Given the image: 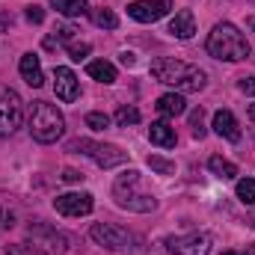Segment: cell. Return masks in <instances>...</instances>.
<instances>
[{
    "label": "cell",
    "mask_w": 255,
    "mask_h": 255,
    "mask_svg": "<svg viewBox=\"0 0 255 255\" xmlns=\"http://www.w3.org/2000/svg\"><path fill=\"white\" fill-rule=\"evenodd\" d=\"M151 77L157 83H166V86H175L178 92H202L205 83H208V74L199 68V65L181 63L175 57H160L151 63Z\"/></svg>",
    "instance_id": "obj_1"
},
{
    "label": "cell",
    "mask_w": 255,
    "mask_h": 255,
    "mask_svg": "<svg viewBox=\"0 0 255 255\" xmlns=\"http://www.w3.org/2000/svg\"><path fill=\"white\" fill-rule=\"evenodd\" d=\"M205 48H208V54H211L214 60H223V63H241V60L250 57V42H247V36H244L235 24H229V21H220V24L211 30Z\"/></svg>",
    "instance_id": "obj_2"
},
{
    "label": "cell",
    "mask_w": 255,
    "mask_h": 255,
    "mask_svg": "<svg viewBox=\"0 0 255 255\" xmlns=\"http://www.w3.org/2000/svg\"><path fill=\"white\" fill-rule=\"evenodd\" d=\"M113 199L122 211H133V214H151L157 208V199L139 187V172L136 169H128L113 181Z\"/></svg>",
    "instance_id": "obj_3"
},
{
    "label": "cell",
    "mask_w": 255,
    "mask_h": 255,
    "mask_svg": "<svg viewBox=\"0 0 255 255\" xmlns=\"http://www.w3.org/2000/svg\"><path fill=\"white\" fill-rule=\"evenodd\" d=\"M27 125H30V133H33V139H36V142L51 145V142H57V139L65 133V116L57 110V104L33 101Z\"/></svg>",
    "instance_id": "obj_4"
},
{
    "label": "cell",
    "mask_w": 255,
    "mask_h": 255,
    "mask_svg": "<svg viewBox=\"0 0 255 255\" xmlns=\"http://www.w3.org/2000/svg\"><path fill=\"white\" fill-rule=\"evenodd\" d=\"M89 235L98 247L113 250V253H136L139 250V238L122 226H116V223H95L89 229Z\"/></svg>",
    "instance_id": "obj_5"
},
{
    "label": "cell",
    "mask_w": 255,
    "mask_h": 255,
    "mask_svg": "<svg viewBox=\"0 0 255 255\" xmlns=\"http://www.w3.org/2000/svg\"><path fill=\"white\" fill-rule=\"evenodd\" d=\"M68 151L74 154H86L92 157L101 169H113V166H122L128 160V151H122L119 145L113 142H92V139H71L68 142Z\"/></svg>",
    "instance_id": "obj_6"
},
{
    "label": "cell",
    "mask_w": 255,
    "mask_h": 255,
    "mask_svg": "<svg viewBox=\"0 0 255 255\" xmlns=\"http://www.w3.org/2000/svg\"><path fill=\"white\" fill-rule=\"evenodd\" d=\"M24 122V101L15 89L0 86V136H12Z\"/></svg>",
    "instance_id": "obj_7"
},
{
    "label": "cell",
    "mask_w": 255,
    "mask_h": 255,
    "mask_svg": "<svg viewBox=\"0 0 255 255\" xmlns=\"http://www.w3.org/2000/svg\"><path fill=\"white\" fill-rule=\"evenodd\" d=\"M166 250L172 255H211V238L202 232L172 235V238H166Z\"/></svg>",
    "instance_id": "obj_8"
},
{
    "label": "cell",
    "mask_w": 255,
    "mask_h": 255,
    "mask_svg": "<svg viewBox=\"0 0 255 255\" xmlns=\"http://www.w3.org/2000/svg\"><path fill=\"white\" fill-rule=\"evenodd\" d=\"M172 9L169 0H136V3H128V15L139 24H154L160 18H166Z\"/></svg>",
    "instance_id": "obj_9"
},
{
    "label": "cell",
    "mask_w": 255,
    "mask_h": 255,
    "mask_svg": "<svg viewBox=\"0 0 255 255\" xmlns=\"http://www.w3.org/2000/svg\"><path fill=\"white\" fill-rule=\"evenodd\" d=\"M54 208L63 217H86L95 208V199H92V193H63L54 199Z\"/></svg>",
    "instance_id": "obj_10"
},
{
    "label": "cell",
    "mask_w": 255,
    "mask_h": 255,
    "mask_svg": "<svg viewBox=\"0 0 255 255\" xmlns=\"http://www.w3.org/2000/svg\"><path fill=\"white\" fill-rule=\"evenodd\" d=\"M30 238H33L39 247H45V253H51V255H60V253L68 250V238H65L63 232L45 226V223H33V226H30Z\"/></svg>",
    "instance_id": "obj_11"
},
{
    "label": "cell",
    "mask_w": 255,
    "mask_h": 255,
    "mask_svg": "<svg viewBox=\"0 0 255 255\" xmlns=\"http://www.w3.org/2000/svg\"><path fill=\"white\" fill-rule=\"evenodd\" d=\"M54 92H57V98L60 101H77V95H80V80H77V74L71 71V68H54Z\"/></svg>",
    "instance_id": "obj_12"
},
{
    "label": "cell",
    "mask_w": 255,
    "mask_h": 255,
    "mask_svg": "<svg viewBox=\"0 0 255 255\" xmlns=\"http://www.w3.org/2000/svg\"><path fill=\"white\" fill-rule=\"evenodd\" d=\"M214 133L223 136V139H229V142L241 139V125H238V119H235L232 110H217L214 113Z\"/></svg>",
    "instance_id": "obj_13"
},
{
    "label": "cell",
    "mask_w": 255,
    "mask_h": 255,
    "mask_svg": "<svg viewBox=\"0 0 255 255\" xmlns=\"http://www.w3.org/2000/svg\"><path fill=\"white\" fill-rule=\"evenodd\" d=\"M18 71H21L24 83H27V86H33V89H39V86L45 83L42 63H39V57H36V54H24V57H21V63H18Z\"/></svg>",
    "instance_id": "obj_14"
},
{
    "label": "cell",
    "mask_w": 255,
    "mask_h": 255,
    "mask_svg": "<svg viewBox=\"0 0 255 255\" xmlns=\"http://www.w3.org/2000/svg\"><path fill=\"white\" fill-rule=\"evenodd\" d=\"M148 139H151V145H160V148H175V142H178V136H175V128L169 125V122H151L148 128Z\"/></svg>",
    "instance_id": "obj_15"
},
{
    "label": "cell",
    "mask_w": 255,
    "mask_h": 255,
    "mask_svg": "<svg viewBox=\"0 0 255 255\" xmlns=\"http://www.w3.org/2000/svg\"><path fill=\"white\" fill-rule=\"evenodd\" d=\"M169 33H172L175 39H193V33H196V18H193L190 9L175 12V18L169 21Z\"/></svg>",
    "instance_id": "obj_16"
},
{
    "label": "cell",
    "mask_w": 255,
    "mask_h": 255,
    "mask_svg": "<svg viewBox=\"0 0 255 255\" xmlns=\"http://www.w3.org/2000/svg\"><path fill=\"white\" fill-rule=\"evenodd\" d=\"M184 110H187V101L175 92H166L157 98V113H163V116H181Z\"/></svg>",
    "instance_id": "obj_17"
},
{
    "label": "cell",
    "mask_w": 255,
    "mask_h": 255,
    "mask_svg": "<svg viewBox=\"0 0 255 255\" xmlns=\"http://www.w3.org/2000/svg\"><path fill=\"white\" fill-rule=\"evenodd\" d=\"M86 71H89V77H95L101 83H113L116 80V65L107 63V60H92L86 65Z\"/></svg>",
    "instance_id": "obj_18"
},
{
    "label": "cell",
    "mask_w": 255,
    "mask_h": 255,
    "mask_svg": "<svg viewBox=\"0 0 255 255\" xmlns=\"http://www.w3.org/2000/svg\"><path fill=\"white\" fill-rule=\"evenodd\" d=\"M51 6H54L60 15H65V18H80V15L89 12L86 0H51Z\"/></svg>",
    "instance_id": "obj_19"
},
{
    "label": "cell",
    "mask_w": 255,
    "mask_h": 255,
    "mask_svg": "<svg viewBox=\"0 0 255 255\" xmlns=\"http://www.w3.org/2000/svg\"><path fill=\"white\" fill-rule=\"evenodd\" d=\"M208 169L217 175V178H226V181H232V178H238V166L232 163V160H226V157H220V154H214L211 160H208Z\"/></svg>",
    "instance_id": "obj_20"
},
{
    "label": "cell",
    "mask_w": 255,
    "mask_h": 255,
    "mask_svg": "<svg viewBox=\"0 0 255 255\" xmlns=\"http://www.w3.org/2000/svg\"><path fill=\"white\" fill-rule=\"evenodd\" d=\"M92 21H95L98 27H104V30H116V27H119V18H116L113 9H95V12H92Z\"/></svg>",
    "instance_id": "obj_21"
},
{
    "label": "cell",
    "mask_w": 255,
    "mask_h": 255,
    "mask_svg": "<svg viewBox=\"0 0 255 255\" xmlns=\"http://www.w3.org/2000/svg\"><path fill=\"white\" fill-rule=\"evenodd\" d=\"M235 193H238V199L244 205H255V178H241Z\"/></svg>",
    "instance_id": "obj_22"
},
{
    "label": "cell",
    "mask_w": 255,
    "mask_h": 255,
    "mask_svg": "<svg viewBox=\"0 0 255 255\" xmlns=\"http://www.w3.org/2000/svg\"><path fill=\"white\" fill-rule=\"evenodd\" d=\"M139 122V110L136 107H119L116 110V125L128 128V125H136Z\"/></svg>",
    "instance_id": "obj_23"
},
{
    "label": "cell",
    "mask_w": 255,
    "mask_h": 255,
    "mask_svg": "<svg viewBox=\"0 0 255 255\" xmlns=\"http://www.w3.org/2000/svg\"><path fill=\"white\" fill-rule=\"evenodd\" d=\"M148 166H151L154 172H160V175H172V172H175V163H172V160H163V157H157V154L148 157Z\"/></svg>",
    "instance_id": "obj_24"
},
{
    "label": "cell",
    "mask_w": 255,
    "mask_h": 255,
    "mask_svg": "<svg viewBox=\"0 0 255 255\" xmlns=\"http://www.w3.org/2000/svg\"><path fill=\"white\" fill-rule=\"evenodd\" d=\"M6 255H51V253H45L39 247H27V244H9Z\"/></svg>",
    "instance_id": "obj_25"
},
{
    "label": "cell",
    "mask_w": 255,
    "mask_h": 255,
    "mask_svg": "<svg viewBox=\"0 0 255 255\" xmlns=\"http://www.w3.org/2000/svg\"><path fill=\"white\" fill-rule=\"evenodd\" d=\"M202 119H205V113H202V107H196V110L190 113V130H193L196 139L205 136V122H202Z\"/></svg>",
    "instance_id": "obj_26"
},
{
    "label": "cell",
    "mask_w": 255,
    "mask_h": 255,
    "mask_svg": "<svg viewBox=\"0 0 255 255\" xmlns=\"http://www.w3.org/2000/svg\"><path fill=\"white\" fill-rule=\"evenodd\" d=\"M86 125L95 128V130H104V128H110V116L107 113H89L86 116Z\"/></svg>",
    "instance_id": "obj_27"
},
{
    "label": "cell",
    "mask_w": 255,
    "mask_h": 255,
    "mask_svg": "<svg viewBox=\"0 0 255 255\" xmlns=\"http://www.w3.org/2000/svg\"><path fill=\"white\" fill-rule=\"evenodd\" d=\"M24 18H27L30 24H42V21H45V9L33 3V6H27V12H24Z\"/></svg>",
    "instance_id": "obj_28"
},
{
    "label": "cell",
    "mask_w": 255,
    "mask_h": 255,
    "mask_svg": "<svg viewBox=\"0 0 255 255\" xmlns=\"http://www.w3.org/2000/svg\"><path fill=\"white\" fill-rule=\"evenodd\" d=\"M68 54H71V60H77V63H80V60L89 54V45H86V42H80V45H74V42H71V45H68Z\"/></svg>",
    "instance_id": "obj_29"
},
{
    "label": "cell",
    "mask_w": 255,
    "mask_h": 255,
    "mask_svg": "<svg viewBox=\"0 0 255 255\" xmlns=\"http://www.w3.org/2000/svg\"><path fill=\"white\" fill-rule=\"evenodd\" d=\"M238 89H241L244 95H255V77H241V80H238Z\"/></svg>",
    "instance_id": "obj_30"
},
{
    "label": "cell",
    "mask_w": 255,
    "mask_h": 255,
    "mask_svg": "<svg viewBox=\"0 0 255 255\" xmlns=\"http://www.w3.org/2000/svg\"><path fill=\"white\" fill-rule=\"evenodd\" d=\"M86 175L80 172V169H63V181H68V184H74V181H83Z\"/></svg>",
    "instance_id": "obj_31"
},
{
    "label": "cell",
    "mask_w": 255,
    "mask_h": 255,
    "mask_svg": "<svg viewBox=\"0 0 255 255\" xmlns=\"http://www.w3.org/2000/svg\"><path fill=\"white\" fill-rule=\"evenodd\" d=\"M15 226V214L12 211H0V229H12Z\"/></svg>",
    "instance_id": "obj_32"
},
{
    "label": "cell",
    "mask_w": 255,
    "mask_h": 255,
    "mask_svg": "<svg viewBox=\"0 0 255 255\" xmlns=\"http://www.w3.org/2000/svg\"><path fill=\"white\" fill-rule=\"evenodd\" d=\"M12 27V15L9 12H0V33H6Z\"/></svg>",
    "instance_id": "obj_33"
},
{
    "label": "cell",
    "mask_w": 255,
    "mask_h": 255,
    "mask_svg": "<svg viewBox=\"0 0 255 255\" xmlns=\"http://www.w3.org/2000/svg\"><path fill=\"white\" fill-rule=\"evenodd\" d=\"M223 255H255V247H250V250H226Z\"/></svg>",
    "instance_id": "obj_34"
},
{
    "label": "cell",
    "mask_w": 255,
    "mask_h": 255,
    "mask_svg": "<svg viewBox=\"0 0 255 255\" xmlns=\"http://www.w3.org/2000/svg\"><path fill=\"white\" fill-rule=\"evenodd\" d=\"M122 63H125V65H133V63H136V57H133L130 51H125V54H122Z\"/></svg>",
    "instance_id": "obj_35"
},
{
    "label": "cell",
    "mask_w": 255,
    "mask_h": 255,
    "mask_svg": "<svg viewBox=\"0 0 255 255\" xmlns=\"http://www.w3.org/2000/svg\"><path fill=\"white\" fill-rule=\"evenodd\" d=\"M250 119L255 122V104H250Z\"/></svg>",
    "instance_id": "obj_36"
},
{
    "label": "cell",
    "mask_w": 255,
    "mask_h": 255,
    "mask_svg": "<svg viewBox=\"0 0 255 255\" xmlns=\"http://www.w3.org/2000/svg\"><path fill=\"white\" fill-rule=\"evenodd\" d=\"M250 30H253V33H255V15H253V18H250Z\"/></svg>",
    "instance_id": "obj_37"
}]
</instances>
